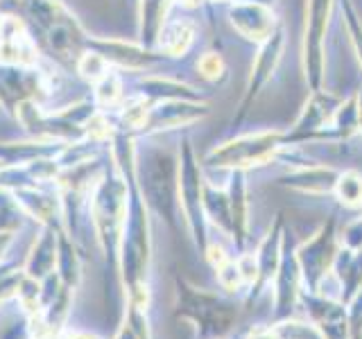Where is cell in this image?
<instances>
[{
    "instance_id": "6da1fadb",
    "label": "cell",
    "mask_w": 362,
    "mask_h": 339,
    "mask_svg": "<svg viewBox=\"0 0 362 339\" xmlns=\"http://www.w3.org/2000/svg\"><path fill=\"white\" fill-rule=\"evenodd\" d=\"M181 308L202 326V331L206 335L226 333L235 319L233 305L220 301L218 297H213V294L197 292V290H184Z\"/></svg>"
},
{
    "instance_id": "7a4b0ae2",
    "label": "cell",
    "mask_w": 362,
    "mask_h": 339,
    "mask_svg": "<svg viewBox=\"0 0 362 339\" xmlns=\"http://www.w3.org/2000/svg\"><path fill=\"white\" fill-rule=\"evenodd\" d=\"M276 145L279 133H258L252 138L231 143V147L220 152V161H224L222 165H258L274 154Z\"/></svg>"
},
{
    "instance_id": "3957f363",
    "label": "cell",
    "mask_w": 362,
    "mask_h": 339,
    "mask_svg": "<svg viewBox=\"0 0 362 339\" xmlns=\"http://www.w3.org/2000/svg\"><path fill=\"white\" fill-rule=\"evenodd\" d=\"M331 258H333V222L328 224V229L320 233L317 240H313L310 244H305L301 249L305 276L313 282H317V278H320L328 269V265H331Z\"/></svg>"
},
{
    "instance_id": "277c9868",
    "label": "cell",
    "mask_w": 362,
    "mask_h": 339,
    "mask_svg": "<svg viewBox=\"0 0 362 339\" xmlns=\"http://www.w3.org/2000/svg\"><path fill=\"white\" fill-rule=\"evenodd\" d=\"M326 14H328V0H310L308 23H305V56H308V64L315 66L313 68L315 77H317L315 56H320V43H322V34L326 25Z\"/></svg>"
},
{
    "instance_id": "5b68a950",
    "label": "cell",
    "mask_w": 362,
    "mask_h": 339,
    "mask_svg": "<svg viewBox=\"0 0 362 339\" xmlns=\"http://www.w3.org/2000/svg\"><path fill=\"white\" fill-rule=\"evenodd\" d=\"M317 321L322 323V331L328 339H346V314L339 305L320 303L315 308Z\"/></svg>"
},
{
    "instance_id": "8992f818",
    "label": "cell",
    "mask_w": 362,
    "mask_h": 339,
    "mask_svg": "<svg viewBox=\"0 0 362 339\" xmlns=\"http://www.w3.org/2000/svg\"><path fill=\"white\" fill-rule=\"evenodd\" d=\"M337 197L346 206H360L362 203V179L356 172H346L337 181Z\"/></svg>"
},
{
    "instance_id": "52a82bcc",
    "label": "cell",
    "mask_w": 362,
    "mask_h": 339,
    "mask_svg": "<svg viewBox=\"0 0 362 339\" xmlns=\"http://www.w3.org/2000/svg\"><path fill=\"white\" fill-rule=\"evenodd\" d=\"M199 71L204 73V77L215 79V77L222 73V59H220V56H215V54H206L199 61Z\"/></svg>"
},
{
    "instance_id": "ba28073f",
    "label": "cell",
    "mask_w": 362,
    "mask_h": 339,
    "mask_svg": "<svg viewBox=\"0 0 362 339\" xmlns=\"http://www.w3.org/2000/svg\"><path fill=\"white\" fill-rule=\"evenodd\" d=\"M254 339H281V335L279 333H260Z\"/></svg>"
},
{
    "instance_id": "9c48e42d",
    "label": "cell",
    "mask_w": 362,
    "mask_h": 339,
    "mask_svg": "<svg viewBox=\"0 0 362 339\" xmlns=\"http://www.w3.org/2000/svg\"><path fill=\"white\" fill-rule=\"evenodd\" d=\"M71 339H93V337H88V335H73Z\"/></svg>"
}]
</instances>
